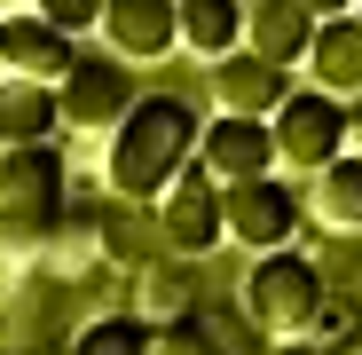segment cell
<instances>
[{
    "mask_svg": "<svg viewBox=\"0 0 362 355\" xmlns=\"http://www.w3.org/2000/svg\"><path fill=\"white\" fill-rule=\"evenodd\" d=\"M291 95H299L291 72L260 64L252 47H245V55H228V64H213V103H221V118H276Z\"/></svg>",
    "mask_w": 362,
    "mask_h": 355,
    "instance_id": "obj_11",
    "label": "cell"
},
{
    "mask_svg": "<svg viewBox=\"0 0 362 355\" xmlns=\"http://www.w3.org/2000/svg\"><path fill=\"white\" fill-rule=\"evenodd\" d=\"M158 237H165L173 261H197V253H213L221 237H228V190L213 182L205 166H189V174L158 198Z\"/></svg>",
    "mask_w": 362,
    "mask_h": 355,
    "instance_id": "obj_6",
    "label": "cell"
},
{
    "mask_svg": "<svg viewBox=\"0 0 362 355\" xmlns=\"http://www.w3.org/2000/svg\"><path fill=\"white\" fill-rule=\"evenodd\" d=\"M299 221H308V198H299L284 174L228 190V237H236V245H252V261H260V253H291Z\"/></svg>",
    "mask_w": 362,
    "mask_h": 355,
    "instance_id": "obj_9",
    "label": "cell"
},
{
    "mask_svg": "<svg viewBox=\"0 0 362 355\" xmlns=\"http://www.w3.org/2000/svg\"><path fill=\"white\" fill-rule=\"evenodd\" d=\"M315 32H323V16L308 9V0H252L245 47L260 55V64H276V72H299L308 47H315Z\"/></svg>",
    "mask_w": 362,
    "mask_h": 355,
    "instance_id": "obj_12",
    "label": "cell"
},
{
    "mask_svg": "<svg viewBox=\"0 0 362 355\" xmlns=\"http://www.w3.org/2000/svg\"><path fill=\"white\" fill-rule=\"evenodd\" d=\"M197 142H205V118H197L189 95H142L134 118L103 142V182H110V198L158 205L181 174L197 166Z\"/></svg>",
    "mask_w": 362,
    "mask_h": 355,
    "instance_id": "obj_1",
    "label": "cell"
},
{
    "mask_svg": "<svg viewBox=\"0 0 362 355\" xmlns=\"http://www.w3.org/2000/svg\"><path fill=\"white\" fill-rule=\"evenodd\" d=\"M64 213H71V198H64V150L55 142L0 158V269L8 276L47 261Z\"/></svg>",
    "mask_w": 362,
    "mask_h": 355,
    "instance_id": "obj_2",
    "label": "cell"
},
{
    "mask_svg": "<svg viewBox=\"0 0 362 355\" xmlns=\"http://www.w3.org/2000/svg\"><path fill=\"white\" fill-rule=\"evenodd\" d=\"M55 127H64L55 87L0 79V158H8V150H40V142H55Z\"/></svg>",
    "mask_w": 362,
    "mask_h": 355,
    "instance_id": "obj_14",
    "label": "cell"
},
{
    "mask_svg": "<svg viewBox=\"0 0 362 355\" xmlns=\"http://www.w3.org/2000/svg\"><path fill=\"white\" fill-rule=\"evenodd\" d=\"M47 24L79 47V32H103V0H47Z\"/></svg>",
    "mask_w": 362,
    "mask_h": 355,
    "instance_id": "obj_21",
    "label": "cell"
},
{
    "mask_svg": "<svg viewBox=\"0 0 362 355\" xmlns=\"http://www.w3.org/2000/svg\"><path fill=\"white\" fill-rule=\"evenodd\" d=\"M354 16H362V9H354Z\"/></svg>",
    "mask_w": 362,
    "mask_h": 355,
    "instance_id": "obj_24",
    "label": "cell"
},
{
    "mask_svg": "<svg viewBox=\"0 0 362 355\" xmlns=\"http://www.w3.org/2000/svg\"><path fill=\"white\" fill-rule=\"evenodd\" d=\"M71 355H150V316H134V308L95 316V324L71 339Z\"/></svg>",
    "mask_w": 362,
    "mask_h": 355,
    "instance_id": "obj_18",
    "label": "cell"
},
{
    "mask_svg": "<svg viewBox=\"0 0 362 355\" xmlns=\"http://www.w3.org/2000/svg\"><path fill=\"white\" fill-rule=\"evenodd\" d=\"M245 24H252V9H236V0H181V47L205 72L228 64V55H245Z\"/></svg>",
    "mask_w": 362,
    "mask_h": 355,
    "instance_id": "obj_15",
    "label": "cell"
},
{
    "mask_svg": "<svg viewBox=\"0 0 362 355\" xmlns=\"http://www.w3.org/2000/svg\"><path fill=\"white\" fill-rule=\"evenodd\" d=\"M79 72V47L47 24V9H0V79L64 87Z\"/></svg>",
    "mask_w": 362,
    "mask_h": 355,
    "instance_id": "obj_7",
    "label": "cell"
},
{
    "mask_svg": "<svg viewBox=\"0 0 362 355\" xmlns=\"http://www.w3.org/2000/svg\"><path fill=\"white\" fill-rule=\"evenodd\" d=\"M308 213H315L323 229H362V158H354V150H346L331 174H315Z\"/></svg>",
    "mask_w": 362,
    "mask_h": 355,
    "instance_id": "obj_17",
    "label": "cell"
},
{
    "mask_svg": "<svg viewBox=\"0 0 362 355\" xmlns=\"http://www.w3.org/2000/svg\"><path fill=\"white\" fill-rule=\"evenodd\" d=\"M308 87L331 95V103H354V95H362V16H354V9L323 16V32H315V47H308Z\"/></svg>",
    "mask_w": 362,
    "mask_h": 355,
    "instance_id": "obj_13",
    "label": "cell"
},
{
    "mask_svg": "<svg viewBox=\"0 0 362 355\" xmlns=\"http://www.w3.org/2000/svg\"><path fill=\"white\" fill-rule=\"evenodd\" d=\"M103 40L118 47V64H158L181 47V9L173 0H103Z\"/></svg>",
    "mask_w": 362,
    "mask_h": 355,
    "instance_id": "obj_10",
    "label": "cell"
},
{
    "mask_svg": "<svg viewBox=\"0 0 362 355\" xmlns=\"http://www.w3.org/2000/svg\"><path fill=\"white\" fill-rule=\"evenodd\" d=\"M197 166L213 174L221 190H245V182H268L276 166V118H205V142H197Z\"/></svg>",
    "mask_w": 362,
    "mask_h": 355,
    "instance_id": "obj_8",
    "label": "cell"
},
{
    "mask_svg": "<svg viewBox=\"0 0 362 355\" xmlns=\"http://www.w3.org/2000/svg\"><path fill=\"white\" fill-rule=\"evenodd\" d=\"M150 355H221V347H213V332L197 316H181V324H158L150 332Z\"/></svg>",
    "mask_w": 362,
    "mask_h": 355,
    "instance_id": "obj_20",
    "label": "cell"
},
{
    "mask_svg": "<svg viewBox=\"0 0 362 355\" xmlns=\"http://www.w3.org/2000/svg\"><path fill=\"white\" fill-rule=\"evenodd\" d=\"M346 332H354V308H346V300H331V308H323V324H315V339L331 347V339H346Z\"/></svg>",
    "mask_w": 362,
    "mask_h": 355,
    "instance_id": "obj_22",
    "label": "cell"
},
{
    "mask_svg": "<svg viewBox=\"0 0 362 355\" xmlns=\"http://www.w3.org/2000/svg\"><path fill=\"white\" fill-rule=\"evenodd\" d=\"M346 118H354V103H331V95H315V87H299L284 111H276V166L284 174H331L339 158H346Z\"/></svg>",
    "mask_w": 362,
    "mask_h": 355,
    "instance_id": "obj_4",
    "label": "cell"
},
{
    "mask_svg": "<svg viewBox=\"0 0 362 355\" xmlns=\"http://www.w3.org/2000/svg\"><path fill=\"white\" fill-rule=\"evenodd\" d=\"M236 292H245V316H252L268 339H315V324H323V308H331L323 269L299 253V245H291V253H260Z\"/></svg>",
    "mask_w": 362,
    "mask_h": 355,
    "instance_id": "obj_3",
    "label": "cell"
},
{
    "mask_svg": "<svg viewBox=\"0 0 362 355\" xmlns=\"http://www.w3.org/2000/svg\"><path fill=\"white\" fill-rule=\"evenodd\" d=\"M55 103H64V127L71 135H118L134 118V103H142V87H134V72L118 64V55H79V72L55 87Z\"/></svg>",
    "mask_w": 362,
    "mask_h": 355,
    "instance_id": "obj_5",
    "label": "cell"
},
{
    "mask_svg": "<svg viewBox=\"0 0 362 355\" xmlns=\"http://www.w3.org/2000/svg\"><path fill=\"white\" fill-rule=\"evenodd\" d=\"M346 150H354V158H362V111H354V118H346Z\"/></svg>",
    "mask_w": 362,
    "mask_h": 355,
    "instance_id": "obj_23",
    "label": "cell"
},
{
    "mask_svg": "<svg viewBox=\"0 0 362 355\" xmlns=\"http://www.w3.org/2000/svg\"><path fill=\"white\" fill-rule=\"evenodd\" d=\"M142 300H150V332H158V324H181V316H189V276H181V269H158V276L142 284Z\"/></svg>",
    "mask_w": 362,
    "mask_h": 355,
    "instance_id": "obj_19",
    "label": "cell"
},
{
    "mask_svg": "<svg viewBox=\"0 0 362 355\" xmlns=\"http://www.w3.org/2000/svg\"><path fill=\"white\" fill-rule=\"evenodd\" d=\"M103 253H118V237H110V221L103 213H87V205H71L64 213V229H55V245H47V276H87Z\"/></svg>",
    "mask_w": 362,
    "mask_h": 355,
    "instance_id": "obj_16",
    "label": "cell"
}]
</instances>
